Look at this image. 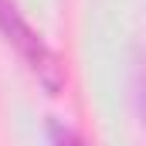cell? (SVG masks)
<instances>
[{"mask_svg": "<svg viewBox=\"0 0 146 146\" xmlns=\"http://www.w3.org/2000/svg\"><path fill=\"white\" fill-rule=\"evenodd\" d=\"M0 31L7 34V41L21 51V58L31 65V72L51 88V92H58L61 88V82H65V72H61V61H58V54L41 41V37L27 27V21L21 17V10H17V3L14 0H0Z\"/></svg>", "mask_w": 146, "mask_h": 146, "instance_id": "6da1fadb", "label": "cell"}, {"mask_svg": "<svg viewBox=\"0 0 146 146\" xmlns=\"http://www.w3.org/2000/svg\"><path fill=\"white\" fill-rule=\"evenodd\" d=\"M51 146H85V143L75 136L68 126H61V122H51Z\"/></svg>", "mask_w": 146, "mask_h": 146, "instance_id": "7a4b0ae2", "label": "cell"}]
</instances>
